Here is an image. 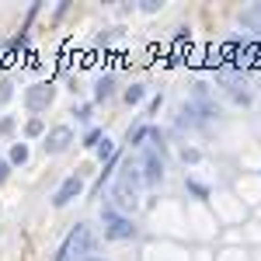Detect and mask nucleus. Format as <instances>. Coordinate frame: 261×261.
<instances>
[{
  "instance_id": "1",
  "label": "nucleus",
  "mask_w": 261,
  "mask_h": 261,
  "mask_svg": "<svg viewBox=\"0 0 261 261\" xmlns=\"http://www.w3.org/2000/svg\"><path fill=\"white\" fill-rule=\"evenodd\" d=\"M101 226H105V237H108V241H133V237H136L133 216L119 213L115 205H105V209H101Z\"/></svg>"
},
{
  "instance_id": "2",
  "label": "nucleus",
  "mask_w": 261,
  "mask_h": 261,
  "mask_svg": "<svg viewBox=\"0 0 261 261\" xmlns=\"http://www.w3.org/2000/svg\"><path fill=\"white\" fill-rule=\"evenodd\" d=\"M91 251H94V233H91V226H84V223H81V226L63 241L56 261H77V258H84V254H91Z\"/></svg>"
},
{
  "instance_id": "3",
  "label": "nucleus",
  "mask_w": 261,
  "mask_h": 261,
  "mask_svg": "<svg viewBox=\"0 0 261 261\" xmlns=\"http://www.w3.org/2000/svg\"><path fill=\"white\" fill-rule=\"evenodd\" d=\"M112 199H115L112 205H115L119 213H125V216L140 209V195H136V188H129V185H115V188H112Z\"/></svg>"
},
{
  "instance_id": "4",
  "label": "nucleus",
  "mask_w": 261,
  "mask_h": 261,
  "mask_svg": "<svg viewBox=\"0 0 261 261\" xmlns=\"http://www.w3.org/2000/svg\"><path fill=\"white\" fill-rule=\"evenodd\" d=\"M24 101H28V108H32V112L49 108V105H53V84H32V87H28V94H24Z\"/></svg>"
},
{
  "instance_id": "5",
  "label": "nucleus",
  "mask_w": 261,
  "mask_h": 261,
  "mask_svg": "<svg viewBox=\"0 0 261 261\" xmlns=\"http://www.w3.org/2000/svg\"><path fill=\"white\" fill-rule=\"evenodd\" d=\"M70 143H73V129H70V125H56V129H49V136H45V153H63Z\"/></svg>"
},
{
  "instance_id": "6",
  "label": "nucleus",
  "mask_w": 261,
  "mask_h": 261,
  "mask_svg": "<svg viewBox=\"0 0 261 261\" xmlns=\"http://www.w3.org/2000/svg\"><path fill=\"white\" fill-rule=\"evenodd\" d=\"M143 178L150 181V185H157V181H164V157L157 153V150H146L143 153Z\"/></svg>"
},
{
  "instance_id": "7",
  "label": "nucleus",
  "mask_w": 261,
  "mask_h": 261,
  "mask_svg": "<svg viewBox=\"0 0 261 261\" xmlns=\"http://www.w3.org/2000/svg\"><path fill=\"white\" fill-rule=\"evenodd\" d=\"M81 188H84V181L77 178V174H70V178H66V181L60 185V192L53 195V205H56V209H63L66 202H73L77 195H81Z\"/></svg>"
},
{
  "instance_id": "8",
  "label": "nucleus",
  "mask_w": 261,
  "mask_h": 261,
  "mask_svg": "<svg viewBox=\"0 0 261 261\" xmlns=\"http://www.w3.org/2000/svg\"><path fill=\"white\" fill-rule=\"evenodd\" d=\"M143 181H146V178H143V167H140V164H133V161H129L125 167H122L119 185H129V188H140Z\"/></svg>"
},
{
  "instance_id": "9",
  "label": "nucleus",
  "mask_w": 261,
  "mask_h": 261,
  "mask_svg": "<svg viewBox=\"0 0 261 261\" xmlns=\"http://www.w3.org/2000/svg\"><path fill=\"white\" fill-rule=\"evenodd\" d=\"M112 91H115V77H112V73H105V77L98 81V87H94V98L105 101V98H112Z\"/></svg>"
},
{
  "instance_id": "10",
  "label": "nucleus",
  "mask_w": 261,
  "mask_h": 261,
  "mask_svg": "<svg viewBox=\"0 0 261 261\" xmlns=\"http://www.w3.org/2000/svg\"><path fill=\"white\" fill-rule=\"evenodd\" d=\"M241 24H247V28H258L261 32V4H254V7H247L241 14Z\"/></svg>"
},
{
  "instance_id": "11",
  "label": "nucleus",
  "mask_w": 261,
  "mask_h": 261,
  "mask_svg": "<svg viewBox=\"0 0 261 261\" xmlns=\"http://www.w3.org/2000/svg\"><path fill=\"white\" fill-rule=\"evenodd\" d=\"M28 161V146H24V143H14V146H11V164H24Z\"/></svg>"
},
{
  "instance_id": "12",
  "label": "nucleus",
  "mask_w": 261,
  "mask_h": 261,
  "mask_svg": "<svg viewBox=\"0 0 261 261\" xmlns=\"http://www.w3.org/2000/svg\"><path fill=\"white\" fill-rule=\"evenodd\" d=\"M143 94H146V87H143V84H133V87L125 91V101H129V105H136V101H143Z\"/></svg>"
},
{
  "instance_id": "13",
  "label": "nucleus",
  "mask_w": 261,
  "mask_h": 261,
  "mask_svg": "<svg viewBox=\"0 0 261 261\" xmlns=\"http://www.w3.org/2000/svg\"><path fill=\"white\" fill-rule=\"evenodd\" d=\"M112 150H115V143H112L108 136H105V140L98 143V157H101V161H105V157H112Z\"/></svg>"
},
{
  "instance_id": "14",
  "label": "nucleus",
  "mask_w": 261,
  "mask_h": 261,
  "mask_svg": "<svg viewBox=\"0 0 261 261\" xmlns=\"http://www.w3.org/2000/svg\"><path fill=\"white\" fill-rule=\"evenodd\" d=\"M150 133H153L150 125H140L136 133H129V143H143V140H146V136H150Z\"/></svg>"
},
{
  "instance_id": "15",
  "label": "nucleus",
  "mask_w": 261,
  "mask_h": 261,
  "mask_svg": "<svg viewBox=\"0 0 261 261\" xmlns=\"http://www.w3.org/2000/svg\"><path fill=\"white\" fill-rule=\"evenodd\" d=\"M42 129H45V125H42V119H28V125H24V133H28V136H39Z\"/></svg>"
},
{
  "instance_id": "16",
  "label": "nucleus",
  "mask_w": 261,
  "mask_h": 261,
  "mask_svg": "<svg viewBox=\"0 0 261 261\" xmlns=\"http://www.w3.org/2000/svg\"><path fill=\"white\" fill-rule=\"evenodd\" d=\"M188 192H195L199 199H209V188H205V185H199V181H188Z\"/></svg>"
},
{
  "instance_id": "17",
  "label": "nucleus",
  "mask_w": 261,
  "mask_h": 261,
  "mask_svg": "<svg viewBox=\"0 0 261 261\" xmlns=\"http://www.w3.org/2000/svg\"><path fill=\"white\" fill-rule=\"evenodd\" d=\"M143 11H146V14H153V11H161V0H143Z\"/></svg>"
},
{
  "instance_id": "18",
  "label": "nucleus",
  "mask_w": 261,
  "mask_h": 261,
  "mask_svg": "<svg viewBox=\"0 0 261 261\" xmlns=\"http://www.w3.org/2000/svg\"><path fill=\"white\" fill-rule=\"evenodd\" d=\"M84 143H87V146H94V143H101V133H98V129H91V133L84 136Z\"/></svg>"
},
{
  "instance_id": "19",
  "label": "nucleus",
  "mask_w": 261,
  "mask_h": 261,
  "mask_svg": "<svg viewBox=\"0 0 261 261\" xmlns=\"http://www.w3.org/2000/svg\"><path fill=\"white\" fill-rule=\"evenodd\" d=\"M181 157H185L188 164H195V161H199V150H188V146H185V150H181Z\"/></svg>"
},
{
  "instance_id": "20",
  "label": "nucleus",
  "mask_w": 261,
  "mask_h": 261,
  "mask_svg": "<svg viewBox=\"0 0 261 261\" xmlns=\"http://www.w3.org/2000/svg\"><path fill=\"white\" fill-rule=\"evenodd\" d=\"M7 98H11V84L4 81V84H0V101H7Z\"/></svg>"
},
{
  "instance_id": "21",
  "label": "nucleus",
  "mask_w": 261,
  "mask_h": 261,
  "mask_svg": "<svg viewBox=\"0 0 261 261\" xmlns=\"http://www.w3.org/2000/svg\"><path fill=\"white\" fill-rule=\"evenodd\" d=\"M77 119H81V122H87V119H91V105H84L81 112H77Z\"/></svg>"
},
{
  "instance_id": "22",
  "label": "nucleus",
  "mask_w": 261,
  "mask_h": 261,
  "mask_svg": "<svg viewBox=\"0 0 261 261\" xmlns=\"http://www.w3.org/2000/svg\"><path fill=\"white\" fill-rule=\"evenodd\" d=\"M77 261H105V258H98V254H84V258H77Z\"/></svg>"
},
{
  "instance_id": "23",
  "label": "nucleus",
  "mask_w": 261,
  "mask_h": 261,
  "mask_svg": "<svg viewBox=\"0 0 261 261\" xmlns=\"http://www.w3.org/2000/svg\"><path fill=\"white\" fill-rule=\"evenodd\" d=\"M4 174H7V167H4V164H0V178H4Z\"/></svg>"
}]
</instances>
